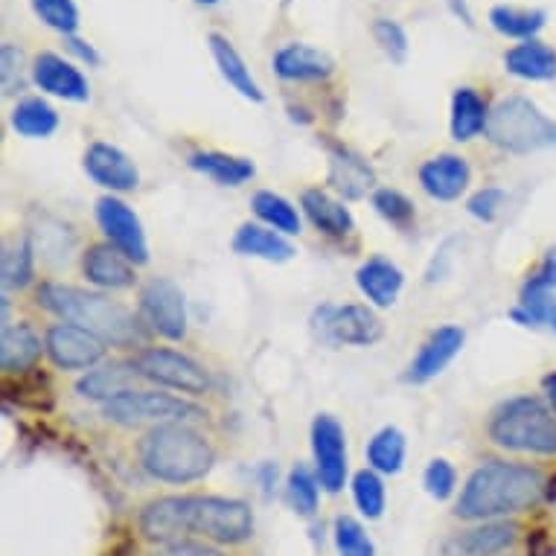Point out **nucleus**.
Segmentation results:
<instances>
[{"instance_id":"obj_38","label":"nucleus","mask_w":556,"mask_h":556,"mask_svg":"<svg viewBox=\"0 0 556 556\" xmlns=\"http://www.w3.org/2000/svg\"><path fill=\"white\" fill-rule=\"evenodd\" d=\"M286 493H289V502L301 516H315L318 510V495H320V481L318 472L309 469L306 464H298L289 472V481H286Z\"/></svg>"},{"instance_id":"obj_48","label":"nucleus","mask_w":556,"mask_h":556,"mask_svg":"<svg viewBox=\"0 0 556 556\" xmlns=\"http://www.w3.org/2000/svg\"><path fill=\"white\" fill-rule=\"evenodd\" d=\"M67 50L79 59V62H85L88 67H97L100 64V53L93 50V45H88L85 38H76V36H67Z\"/></svg>"},{"instance_id":"obj_14","label":"nucleus","mask_w":556,"mask_h":556,"mask_svg":"<svg viewBox=\"0 0 556 556\" xmlns=\"http://www.w3.org/2000/svg\"><path fill=\"white\" fill-rule=\"evenodd\" d=\"M516 521H481L478 528L455 533L443 542V556H502L519 539Z\"/></svg>"},{"instance_id":"obj_41","label":"nucleus","mask_w":556,"mask_h":556,"mask_svg":"<svg viewBox=\"0 0 556 556\" xmlns=\"http://www.w3.org/2000/svg\"><path fill=\"white\" fill-rule=\"evenodd\" d=\"M33 10L47 27L62 33L64 38L79 29V7L74 0H33Z\"/></svg>"},{"instance_id":"obj_16","label":"nucleus","mask_w":556,"mask_h":556,"mask_svg":"<svg viewBox=\"0 0 556 556\" xmlns=\"http://www.w3.org/2000/svg\"><path fill=\"white\" fill-rule=\"evenodd\" d=\"M33 83L55 100L88 102L91 100V85L79 67L62 59L59 53H38L33 62Z\"/></svg>"},{"instance_id":"obj_37","label":"nucleus","mask_w":556,"mask_h":556,"mask_svg":"<svg viewBox=\"0 0 556 556\" xmlns=\"http://www.w3.org/2000/svg\"><path fill=\"white\" fill-rule=\"evenodd\" d=\"M353 502H356L358 513L365 516L367 521L382 519L384 513V481L382 475L376 472V469H358L353 475Z\"/></svg>"},{"instance_id":"obj_15","label":"nucleus","mask_w":556,"mask_h":556,"mask_svg":"<svg viewBox=\"0 0 556 556\" xmlns=\"http://www.w3.org/2000/svg\"><path fill=\"white\" fill-rule=\"evenodd\" d=\"M85 173L93 184H100L102 190L111 192H131L140 184L135 161L123 149L102 143V140L91 143L85 152Z\"/></svg>"},{"instance_id":"obj_12","label":"nucleus","mask_w":556,"mask_h":556,"mask_svg":"<svg viewBox=\"0 0 556 556\" xmlns=\"http://www.w3.org/2000/svg\"><path fill=\"white\" fill-rule=\"evenodd\" d=\"M47 356L59 370H91L105 358V341L88 332L85 327L59 320L45 336Z\"/></svg>"},{"instance_id":"obj_2","label":"nucleus","mask_w":556,"mask_h":556,"mask_svg":"<svg viewBox=\"0 0 556 556\" xmlns=\"http://www.w3.org/2000/svg\"><path fill=\"white\" fill-rule=\"evenodd\" d=\"M542 498H547L542 469L516 460H486L460 490L455 516L466 521H502L528 513Z\"/></svg>"},{"instance_id":"obj_46","label":"nucleus","mask_w":556,"mask_h":556,"mask_svg":"<svg viewBox=\"0 0 556 556\" xmlns=\"http://www.w3.org/2000/svg\"><path fill=\"white\" fill-rule=\"evenodd\" d=\"M149 556H228L222 545L213 542H199V539H181V542H166L157 545Z\"/></svg>"},{"instance_id":"obj_17","label":"nucleus","mask_w":556,"mask_h":556,"mask_svg":"<svg viewBox=\"0 0 556 556\" xmlns=\"http://www.w3.org/2000/svg\"><path fill=\"white\" fill-rule=\"evenodd\" d=\"M472 184V166L464 155L440 152L420 166V187L434 201H457Z\"/></svg>"},{"instance_id":"obj_18","label":"nucleus","mask_w":556,"mask_h":556,"mask_svg":"<svg viewBox=\"0 0 556 556\" xmlns=\"http://www.w3.org/2000/svg\"><path fill=\"white\" fill-rule=\"evenodd\" d=\"M274 74L286 83H324L336 74L332 55L318 50V47L303 45V41H289L271 59Z\"/></svg>"},{"instance_id":"obj_42","label":"nucleus","mask_w":556,"mask_h":556,"mask_svg":"<svg viewBox=\"0 0 556 556\" xmlns=\"http://www.w3.org/2000/svg\"><path fill=\"white\" fill-rule=\"evenodd\" d=\"M374 38L376 45L382 47V53L391 59V62L402 64L408 59V36H405V29L402 24L391 18H376L374 21Z\"/></svg>"},{"instance_id":"obj_34","label":"nucleus","mask_w":556,"mask_h":556,"mask_svg":"<svg viewBox=\"0 0 556 556\" xmlns=\"http://www.w3.org/2000/svg\"><path fill=\"white\" fill-rule=\"evenodd\" d=\"M545 24L547 15L542 10H519V7H507V3H498L490 10V27L507 38H519V41L536 38Z\"/></svg>"},{"instance_id":"obj_5","label":"nucleus","mask_w":556,"mask_h":556,"mask_svg":"<svg viewBox=\"0 0 556 556\" xmlns=\"http://www.w3.org/2000/svg\"><path fill=\"white\" fill-rule=\"evenodd\" d=\"M490 440L519 455H556V410L542 396H513L495 408Z\"/></svg>"},{"instance_id":"obj_9","label":"nucleus","mask_w":556,"mask_h":556,"mask_svg":"<svg viewBox=\"0 0 556 556\" xmlns=\"http://www.w3.org/2000/svg\"><path fill=\"white\" fill-rule=\"evenodd\" d=\"M140 320L149 332L166 338V341H184L187 338V303L184 292L166 277H152L140 289Z\"/></svg>"},{"instance_id":"obj_3","label":"nucleus","mask_w":556,"mask_h":556,"mask_svg":"<svg viewBox=\"0 0 556 556\" xmlns=\"http://www.w3.org/2000/svg\"><path fill=\"white\" fill-rule=\"evenodd\" d=\"M38 303L47 312H53L59 320L85 327L109 346H140L147 338V324L140 315L111 301L109 294L91 292V289H76L64 283H41Z\"/></svg>"},{"instance_id":"obj_24","label":"nucleus","mask_w":556,"mask_h":556,"mask_svg":"<svg viewBox=\"0 0 556 556\" xmlns=\"http://www.w3.org/2000/svg\"><path fill=\"white\" fill-rule=\"evenodd\" d=\"M329 184L344 199L356 201L365 199L367 192L374 190L376 175L365 157H358L356 152H350L344 147H332L329 149Z\"/></svg>"},{"instance_id":"obj_8","label":"nucleus","mask_w":556,"mask_h":556,"mask_svg":"<svg viewBox=\"0 0 556 556\" xmlns=\"http://www.w3.org/2000/svg\"><path fill=\"white\" fill-rule=\"evenodd\" d=\"M131 365H135L140 379H149V382L161 384V388H173V391L190 393V396H201V393L211 391V376H207V370L195 358L184 356L178 350L143 346Z\"/></svg>"},{"instance_id":"obj_50","label":"nucleus","mask_w":556,"mask_h":556,"mask_svg":"<svg viewBox=\"0 0 556 556\" xmlns=\"http://www.w3.org/2000/svg\"><path fill=\"white\" fill-rule=\"evenodd\" d=\"M135 554V542L131 539H126V542H119V545H114L105 556H131Z\"/></svg>"},{"instance_id":"obj_25","label":"nucleus","mask_w":556,"mask_h":556,"mask_svg":"<svg viewBox=\"0 0 556 556\" xmlns=\"http://www.w3.org/2000/svg\"><path fill=\"white\" fill-rule=\"evenodd\" d=\"M301 207L306 213V219L324 233V237L344 239L356 230V219L350 207H344V201L332 199L324 190H306L301 195Z\"/></svg>"},{"instance_id":"obj_33","label":"nucleus","mask_w":556,"mask_h":556,"mask_svg":"<svg viewBox=\"0 0 556 556\" xmlns=\"http://www.w3.org/2000/svg\"><path fill=\"white\" fill-rule=\"evenodd\" d=\"M405 448H408L405 434H402L396 426H384V429L376 431L374 438H370V443H367L365 448L367 466L376 469L379 475L402 472V464H405Z\"/></svg>"},{"instance_id":"obj_28","label":"nucleus","mask_w":556,"mask_h":556,"mask_svg":"<svg viewBox=\"0 0 556 556\" xmlns=\"http://www.w3.org/2000/svg\"><path fill=\"white\" fill-rule=\"evenodd\" d=\"M187 164L195 173L213 178L219 187H242L256 175L254 161L228 155V152H192Z\"/></svg>"},{"instance_id":"obj_4","label":"nucleus","mask_w":556,"mask_h":556,"mask_svg":"<svg viewBox=\"0 0 556 556\" xmlns=\"http://www.w3.org/2000/svg\"><path fill=\"white\" fill-rule=\"evenodd\" d=\"M140 466L155 481L192 483L201 481L216 464L213 443L187 422H166L149 429L140 440Z\"/></svg>"},{"instance_id":"obj_6","label":"nucleus","mask_w":556,"mask_h":556,"mask_svg":"<svg viewBox=\"0 0 556 556\" xmlns=\"http://www.w3.org/2000/svg\"><path fill=\"white\" fill-rule=\"evenodd\" d=\"M486 140L510 155H530L556 147V119L528 97H504L490 109Z\"/></svg>"},{"instance_id":"obj_32","label":"nucleus","mask_w":556,"mask_h":556,"mask_svg":"<svg viewBox=\"0 0 556 556\" xmlns=\"http://www.w3.org/2000/svg\"><path fill=\"white\" fill-rule=\"evenodd\" d=\"M12 128L18 131L21 137H29V140H41V137H50L59 128V114L47 100L41 97H24V100L12 109Z\"/></svg>"},{"instance_id":"obj_45","label":"nucleus","mask_w":556,"mask_h":556,"mask_svg":"<svg viewBox=\"0 0 556 556\" xmlns=\"http://www.w3.org/2000/svg\"><path fill=\"white\" fill-rule=\"evenodd\" d=\"M3 93L7 97H12L15 91H21L24 88V53H21V47L15 45H3Z\"/></svg>"},{"instance_id":"obj_20","label":"nucleus","mask_w":556,"mask_h":556,"mask_svg":"<svg viewBox=\"0 0 556 556\" xmlns=\"http://www.w3.org/2000/svg\"><path fill=\"white\" fill-rule=\"evenodd\" d=\"M83 274L88 283L105 292H119V289H131L137 283L135 263L119 254L111 242H97L88 245L83 254Z\"/></svg>"},{"instance_id":"obj_52","label":"nucleus","mask_w":556,"mask_h":556,"mask_svg":"<svg viewBox=\"0 0 556 556\" xmlns=\"http://www.w3.org/2000/svg\"><path fill=\"white\" fill-rule=\"evenodd\" d=\"M195 3H201V7H216L219 0H195Z\"/></svg>"},{"instance_id":"obj_47","label":"nucleus","mask_w":556,"mask_h":556,"mask_svg":"<svg viewBox=\"0 0 556 556\" xmlns=\"http://www.w3.org/2000/svg\"><path fill=\"white\" fill-rule=\"evenodd\" d=\"M528 289H542V292H554L556 289V245L547 248L536 271L528 274Z\"/></svg>"},{"instance_id":"obj_11","label":"nucleus","mask_w":556,"mask_h":556,"mask_svg":"<svg viewBox=\"0 0 556 556\" xmlns=\"http://www.w3.org/2000/svg\"><path fill=\"white\" fill-rule=\"evenodd\" d=\"M93 213H97V225L105 233V239L117 248L119 254L135 265L149 263L147 233H143V225L137 219V213L128 207L126 201L117 199V195H102Z\"/></svg>"},{"instance_id":"obj_19","label":"nucleus","mask_w":556,"mask_h":556,"mask_svg":"<svg viewBox=\"0 0 556 556\" xmlns=\"http://www.w3.org/2000/svg\"><path fill=\"white\" fill-rule=\"evenodd\" d=\"M466 332L460 327H440L434 329L429 338H426V344L420 346V353L417 358L410 362L408 374H405V382L422 384L431 382L434 376H440L446 370L455 356L464 350Z\"/></svg>"},{"instance_id":"obj_51","label":"nucleus","mask_w":556,"mask_h":556,"mask_svg":"<svg viewBox=\"0 0 556 556\" xmlns=\"http://www.w3.org/2000/svg\"><path fill=\"white\" fill-rule=\"evenodd\" d=\"M545 393H547V402H551V408L556 410V374H551V376H545Z\"/></svg>"},{"instance_id":"obj_35","label":"nucleus","mask_w":556,"mask_h":556,"mask_svg":"<svg viewBox=\"0 0 556 556\" xmlns=\"http://www.w3.org/2000/svg\"><path fill=\"white\" fill-rule=\"evenodd\" d=\"M510 318L519 327H547L556 332V298L554 292H542V289H521L519 306H513Z\"/></svg>"},{"instance_id":"obj_31","label":"nucleus","mask_w":556,"mask_h":556,"mask_svg":"<svg viewBox=\"0 0 556 556\" xmlns=\"http://www.w3.org/2000/svg\"><path fill=\"white\" fill-rule=\"evenodd\" d=\"M251 207H254V216L263 222L265 228L277 230V233H283V237H298V233L303 230L301 213H298V207H294L292 201L283 199L280 192H271V190L254 192Z\"/></svg>"},{"instance_id":"obj_44","label":"nucleus","mask_w":556,"mask_h":556,"mask_svg":"<svg viewBox=\"0 0 556 556\" xmlns=\"http://www.w3.org/2000/svg\"><path fill=\"white\" fill-rule=\"evenodd\" d=\"M504 204H507V192L502 187H483L466 201V211L478 222H495L502 216Z\"/></svg>"},{"instance_id":"obj_10","label":"nucleus","mask_w":556,"mask_h":556,"mask_svg":"<svg viewBox=\"0 0 556 556\" xmlns=\"http://www.w3.org/2000/svg\"><path fill=\"white\" fill-rule=\"evenodd\" d=\"M315 329L329 344L370 346L384 336L379 315L362 303H346V306H320L315 312Z\"/></svg>"},{"instance_id":"obj_26","label":"nucleus","mask_w":556,"mask_h":556,"mask_svg":"<svg viewBox=\"0 0 556 556\" xmlns=\"http://www.w3.org/2000/svg\"><path fill=\"white\" fill-rule=\"evenodd\" d=\"M233 251L239 256H254V260H265V263H289L298 251L283 233L265 228V225H251L245 222L242 228L233 233Z\"/></svg>"},{"instance_id":"obj_29","label":"nucleus","mask_w":556,"mask_h":556,"mask_svg":"<svg viewBox=\"0 0 556 556\" xmlns=\"http://www.w3.org/2000/svg\"><path fill=\"white\" fill-rule=\"evenodd\" d=\"M486 119H490V109L475 88H457L452 97V137L457 143H469L475 137L486 131Z\"/></svg>"},{"instance_id":"obj_36","label":"nucleus","mask_w":556,"mask_h":556,"mask_svg":"<svg viewBox=\"0 0 556 556\" xmlns=\"http://www.w3.org/2000/svg\"><path fill=\"white\" fill-rule=\"evenodd\" d=\"M3 289H27L33 283V274H36V245L33 239H21L15 245H7L3 251Z\"/></svg>"},{"instance_id":"obj_7","label":"nucleus","mask_w":556,"mask_h":556,"mask_svg":"<svg viewBox=\"0 0 556 556\" xmlns=\"http://www.w3.org/2000/svg\"><path fill=\"white\" fill-rule=\"evenodd\" d=\"M105 417L117 422L123 429H137V426H166V422H187L204 417V410L190 400L173 396L161 391H126L102 405Z\"/></svg>"},{"instance_id":"obj_22","label":"nucleus","mask_w":556,"mask_h":556,"mask_svg":"<svg viewBox=\"0 0 556 556\" xmlns=\"http://www.w3.org/2000/svg\"><path fill=\"white\" fill-rule=\"evenodd\" d=\"M47 353L41 344V336L29 324H7L3 336H0V367L7 376H24L29 374L36 362Z\"/></svg>"},{"instance_id":"obj_30","label":"nucleus","mask_w":556,"mask_h":556,"mask_svg":"<svg viewBox=\"0 0 556 556\" xmlns=\"http://www.w3.org/2000/svg\"><path fill=\"white\" fill-rule=\"evenodd\" d=\"M137 379L135 365H105L100 370H88V374L76 382V393L85 400L111 402L119 393L131 391V382Z\"/></svg>"},{"instance_id":"obj_40","label":"nucleus","mask_w":556,"mask_h":556,"mask_svg":"<svg viewBox=\"0 0 556 556\" xmlns=\"http://www.w3.org/2000/svg\"><path fill=\"white\" fill-rule=\"evenodd\" d=\"M374 207L384 222H391L393 228L400 230H408L417 219V211H414L408 195L400 190H391V187H382V190L374 192Z\"/></svg>"},{"instance_id":"obj_23","label":"nucleus","mask_w":556,"mask_h":556,"mask_svg":"<svg viewBox=\"0 0 556 556\" xmlns=\"http://www.w3.org/2000/svg\"><path fill=\"white\" fill-rule=\"evenodd\" d=\"M504 71L525 83H551L556 79V50L539 38L521 41L504 53Z\"/></svg>"},{"instance_id":"obj_13","label":"nucleus","mask_w":556,"mask_h":556,"mask_svg":"<svg viewBox=\"0 0 556 556\" xmlns=\"http://www.w3.org/2000/svg\"><path fill=\"white\" fill-rule=\"evenodd\" d=\"M312 455L320 486L338 495L346 483V434L332 414H318L312 422Z\"/></svg>"},{"instance_id":"obj_39","label":"nucleus","mask_w":556,"mask_h":556,"mask_svg":"<svg viewBox=\"0 0 556 556\" xmlns=\"http://www.w3.org/2000/svg\"><path fill=\"white\" fill-rule=\"evenodd\" d=\"M332 539H336L338 556H376L374 539L367 536L365 525L353 516H336Z\"/></svg>"},{"instance_id":"obj_27","label":"nucleus","mask_w":556,"mask_h":556,"mask_svg":"<svg viewBox=\"0 0 556 556\" xmlns=\"http://www.w3.org/2000/svg\"><path fill=\"white\" fill-rule=\"evenodd\" d=\"M207 41H211V53L213 59H216V64H219V74L225 76V83H228L239 97H245V100L251 102H263V88L256 85V79L251 76V67H248L245 59L239 55L237 47L230 45L225 36H219V33H213Z\"/></svg>"},{"instance_id":"obj_49","label":"nucleus","mask_w":556,"mask_h":556,"mask_svg":"<svg viewBox=\"0 0 556 556\" xmlns=\"http://www.w3.org/2000/svg\"><path fill=\"white\" fill-rule=\"evenodd\" d=\"M448 10L455 12L457 18L464 21L466 27H472V24H475L472 12H469V7H466V0H448Z\"/></svg>"},{"instance_id":"obj_21","label":"nucleus","mask_w":556,"mask_h":556,"mask_svg":"<svg viewBox=\"0 0 556 556\" xmlns=\"http://www.w3.org/2000/svg\"><path fill=\"white\" fill-rule=\"evenodd\" d=\"M358 292L365 294L367 301L374 303L376 309H388L400 298L402 286H405V274L396 263L384 260V256H370L367 263L358 265L356 271Z\"/></svg>"},{"instance_id":"obj_1","label":"nucleus","mask_w":556,"mask_h":556,"mask_svg":"<svg viewBox=\"0 0 556 556\" xmlns=\"http://www.w3.org/2000/svg\"><path fill=\"white\" fill-rule=\"evenodd\" d=\"M137 530L157 545L199 536L213 545H242L254 536L251 504L225 495H164L137 516Z\"/></svg>"},{"instance_id":"obj_43","label":"nucleus","mask_w":556,"mask_h":556,"mask_svg":"<svg viewBox=\"0 0 556 556\" xmlns=\"http://www.w3.org/2000/svg\"><path fill=\"white\" fill-rule=\"evenodd\" d=\"M422 483H426V493L434 498V502H446L455 495V486H457V472L455 466L448 464L446 457H434L422 475Z\"/></svg>"}]
</instances>
